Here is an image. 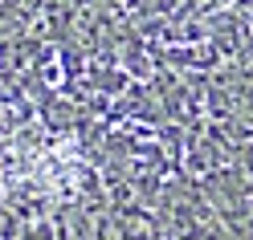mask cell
Returning a JSON list of instances; mask_svg holds the SVG:
<instances>
[{
    "label": "cell",
    "mask_w": 253,
    "mask_h": 240,
    "mask_svg": "<svg viewBox=\"0 0 253 240\" xmlns=\"http://www.w3.org/2000/svg\"><path fill=\"white\" fill-rule=\"evenodd\" d=\"M21 240H57V228L49 220H41V224H29V228L21 232Z\"/></svg>",
    "instance_id": "6da1fadb"
}]
</instances>
